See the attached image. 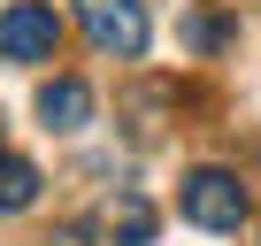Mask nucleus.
I'll return each instance as SVG.
<instances>
[{
	"label": "nucleus",
	"mask_w": 261,
	"mask_h": 246,
	"mask_svg": "<svg viewBox=\"0 0 261 246\" xmlns=\"http://www.w3.org/2000/svg\"><path fill=\"white\" fill-rule=\"evenodd\" d=\"M77 23L100 54L130 62V54H146V8L139 0H77Z\"/></svg>",
	"instance_id": "nucleus-3"
},
{
	"label": "nucleus",
	"mask_w": 261,
	"mask_h": 246,
	"mask_svg": "<svg viewBox=\"0 0 261 246\" xmlns=\"http://www.w3.org/2000/svg\"><path fill=\"white\" fill-rule=\"evenodd\" d=\"M31 200H39V169L23 154H0V215H23Z\"/></svg>",
	"instance_id": "nucleus-6"
},
{
	"label": "nucleus",
	"mask_w": 261,
	"mask_h": 246,
	"mask_svg": "<svg viewBox=\"0 0 261 246\" xmlns=\"http://www.w3.org/2000/svg\"><path fill=\"white\" fill-rule=\"evenodd\" d=\"M39 115H46V131H85V115H92V85H77V77H46V85H39Z\"/></svg>",
	"instance_id": "nucleus-5"
},
{
	"label": "nucleus",
	"mask_w": 261,
	"mask_h": 246,
	"mask_svg": "<svg viewBox=\"0 0 261 246\" xmlns=\"http://www.w3.org/2000/svg\"><path fill=\"white\" fill-rule=\"evenodd\" d=\"M177 208H185V223H200V231H238V223H246V185H238L230 169H192L185 192H177Z\"/></svg>",
	"instance_id": "nucleus-2"
},
{
	"label": "nucleus",
	"mask_w": 261,
	"mask_h": 246,
	"mask_svg": "<svg viewBox=\"0 0 261 246\" xmlns=\"http://www.w3.org/2000/svg\"><path fill=\"white\" fill-rule=\"evenodd\" d=\"M54 46H62L54 8H39V0L0 8V54H8V62H54Z\"/></svg>",
	"instance_id": "nucleus-4"
},
{
	"label": "nucleus",
	"mask_w": 261,
	"mask_h": 246,
	"mask_svg": "<svg viewBox=\"0 0 261 246\" xmlns=\"http://www.w3.org/2000/svg\"><path fill=\"white\" fill-rule=\"evenodd\" d=\"M154 200L146 192H130V185H115V192H100L85 215H77V238L85 246H146L154 238Z\"/></svg>",
	"instance_id": "nucleus-1"
}]
</instances>
